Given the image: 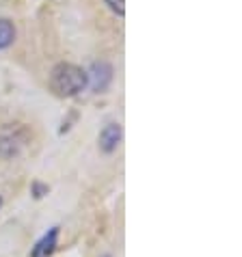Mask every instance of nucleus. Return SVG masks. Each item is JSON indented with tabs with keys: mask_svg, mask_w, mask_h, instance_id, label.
<instances>
[{
	"mask_svg": "<svg viewBox=\"0 0 242 257\" xmlns=\"http://www.w3.org/2000/svg\"><path fill=\"white\" fill-rule=\"evenodd\" d=\"M89 84V76L74 63H59L50 71V89L59 97H74L82 93Z\"/></svg>",
	"mask_w": 242,
	"mask_h": 257,
	"instance_id": "obj_1",
	"label": "nucleus"
},
{
	"mask_svg": "<svg viewBox=\"0 0 242 257\" xmlns=\"http://www.w3.org/2000/svg\"><path fill=\"white\" fill-rule=\"evenodd\" d=\"M28 143V130L22 123H9L0 130V158L9 160L22 152Z\"/></svg>",
	"mask_w": 242,
	"mask_h": 257,
	"instance_id": "obj_2",
	"label": "nucleus"
},
{
	"mask_svg": "<svg viewBox=\"0 0 242 257\" xmlns=\"http://www.w3.org/2000/svg\"><path fill=\"white\" fill-rule=\"evenodd\" d=\"M121 139H124V127L117 121H110V123L104 125V130L99 132L97 137V147L102 154H115L117 147L121 145Z\"/></svg>",
	"mask_w": 242,
	"mask_h": 257,
	"instance_id": "obj_3",
	"label": "nucleus"
},
{
	"mask_svg": "<svg viewBox=\"0 0 242 257\" xmlns=\"http://www.w3.org/2000/svg\"><path fill=\"white\" fill-rule=\"evenodd\" d=\"M59 235H61V227L54 225L35 242V246L31 248V257H52L56 246H59Z\"/></svg>",
	"mask_w": 242,
	"mask_h": 257,
	"instance_id": "obj_4",
	"label": "nucleus"
},
{
	"mask_svg": "<svg viewBox=\"0 0 242 257\" xmlns=\"http://www.w3.org/2000/svg\"><path fill=\"white\" fill-rule=\"evenodd\" d=\"M87 76H89V82H91V87H93V91L102 93L112 82V67H110V63H106V61H97L91 65Z\"/></svg>",
	"mask_w": 242,
	"mask_h": 257,
	"instance_id": "obj_5",
	"label": "nucleus"
},
{
	"mask_svg": "<svg viewBox=\"0 0 242 257\" xmlns=\"http://www.w3.org/2000/svg\"><path fill=\"white\" fill-rule=\"evenodd\" d=\"M16 24L7 18H0V50H7L13 41H16Z\"/></svg>",
	"mask_w": 242,
	"mask_h": 257,
	"instance_id": "obj_6",
	"label": "nucleus"
},
{
	"mask_svg": "<svg viewBox=\"0 0 242 257\" xmlns=\"http://www.w3.org/2000/svg\"><path fill=\"white\" fill-rule=\"evenodd\" d=\"M50 192V186L48 184H44V182H39V180H35L33 184H31V195H33V199H44L46 195Z\"/></svg>",
	"mask_w": 242,
	"mask_h": 257,
	"instance_id": "obj_7",
	"label": "nucleus"
},
{
	"mask_svg": "<svg viewBox=\"0 0 242 257\" xmlns=\"http://www.w3.org/2000/svg\"><path fill=\"white\" fill-rule=\"evenodd\" d=\"M106 5H108V9L112 13H117V16H124L126 13V0H104Z\"/></svg>",
	"mask_w": 242,
	"mask_h": 257,
	"instance_id": "obj_8",
	"label": "nucleus"
},
{
	"mask_svg": "<svg viewBox=\"0 0 242 257\" xmlns=\"http://www.w3.org/2000/svg\"><path fill=\"white\" fill-rule=\"evenodd\" d=\"M0 208H3V195H0Z\"/></svg>",
	"mask_w": 242,
	"mask_h": 257,
	"instance_id": "obj_9",
	"label": "nucleus"
},
{
	"mask_svg": "<svg viewBox=\"0 0 242 257\" xmlns=\"http://www.w3.org/2000/svg\"><path fill=\"white\" fill-rule=\"evenodd\" d=\"M102 257H110V255H102Z\"/></svg>",
	"mask_w": 242,
	"mask_h": 257,
	"instance_id": "obj_10",
	"label": "nucleus"
}]
</instances>
